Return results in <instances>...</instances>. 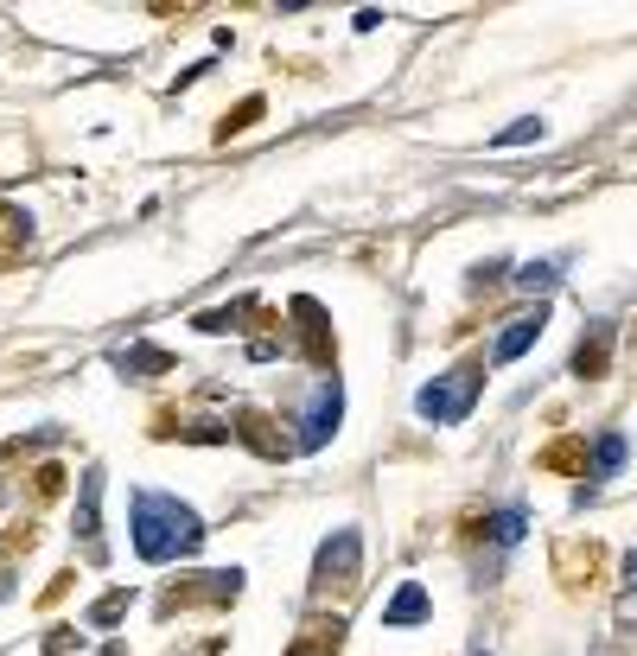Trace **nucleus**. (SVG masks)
Here are the masks:
<instances>
[{
    "label": "nucleus",
    "mask_w": 637,
    "mask_h": 656,
    "mask_svg": "<svg viewBox=\"0 0 637 656\" xmlns=\"http://www.w3.org/2000/svg\"><path fill=\"white\" fill-rule=\"evenodd\" d=\"M484 530H491V542H523V530H530V516H523V510H497V516H491V523H484Z\"/></svg>",
    "instance_id": "6ab92c4d"
},
{
    "label": "nucleus",
    "mask_w": 637,
    "mask_h": 656,
    "mask_svg": "<svg viewBox=\"0 0 637 656\" xmlns=\"http://www.w3.org/2000/svg\"><path fill=\"white\" fill-rule=\"evenodd\" d=\"M96 491H102V479L90 472L83 479V510H76V535H83V555L90 561H102V523H96Z\"/></svg>",
    "instance_id": "ddd939ff"
},
{
    "label": "nucleus",
    "mask_w": 637,
    "mask_h": 656,
    "mask_svg": "<svg viewBox=\"0 0 637 656\" xmlns=\"http://www.w3.org/2000/svg\"><path fill=\"white\" fill-rule=\"evenodd\" d=\"M236 593H243V574H236V567H217V574H178V581H166V593H160V612L236 606Z\"/></svg>",
    "instance_id": "20e7f679"
},
{
    "label": "nucleus",
    "mask_w": 637,
    "mask_h": 656,
    "mask_svg": "<svg viewBox=\"0 0 637 656\" xmlns=\"http://www.w3.org/2000/svg\"><path fill=\"white\" fill-rule=\"evenodd\" d=\"M606 363H612V326H593L581 338V351H574V377L599 382V377H606Z\"/></svg>",
    "instance_id": "f8f14e48"
},
{
    "label": "nucleus",
    "mask_w": 637,
    "mask_h": 656,
    "mask_svg": "<svg viewBox=\"0 0 637 656\" xmlns=\"http://www.w3.org/2000/svg\"><path fill=\"white\" fill-rule=\"evenodd\" d=\"M338 408H345V396H338V377H331V382H319V402H312V414H306L300 447H326V433L338 428Z\"/></svg>",
    "instance_id": "9d476101"
},
{
    "label": "nucleus",
    "mask_w": 637,
    "mask_h": 656,
    "mask_svg": "<svg viewBox=\"0 0 637 656\" xmlns=\"http://www.w3.org/2000/svg\"><path fill=\"white\" fill-rule=\"evenodd\" d=\"M122 612H127V593L115 586V593H102L96 606H90V625H96V632H109V625H122Z\"/></svg>",
    "instance_id": "412c9836"
},
{
    "label": "nucleus",
    "mask_w": 637,
    "mask_h": 656,
    "mask_svg": "<svg viewBox=\"0 0 637 656\" xmlns=\"http://www.w3.org/2000/svg\"><path fill=\"white\" fill-rule=\"evenodd\" d=\"M261 109H268L261 96H243V102H236V109L224 115V122H217V141H229V134H249V127L261 122Z\"/></svg>",
    "instance_id": "a211bd4d"
},
{
    "label": "nucleus",
    "mask_w": 637,
    "mask_h": 656,
    "mask_svg": "<svg viewBox=\"0 0 637 656\" xmlns=\"http://www.w3.org/2000/svg\"><path fill=\"white\" fill-rule=\"evenodd\" d=\"M115 363H122L127 377H173V370H178V357L173 351H153V345H134V351H122Z\"/></svg>",
    "instance_id": "4468645a"
},
{
    "label": "nucleus",
    "mask_w": 637,
    "mask_h": 656,
    "mask_svg": "<svg viewBox=\"0 0 637 656\" xmlns=\"http://www.w3.org/2000/svg\"><path fill=\"white\" fill-rule=\"evenodd\" d=\"M523 141H542V122H516L497 134V147H523Z\"/></svg>",
    "instance_id": "393cba45"
},
{
    "label": "nucleus",
    "mask_w": 637,
    "mask_h": 656,
    "mask_svg": "<svg viewBox=\"0 0 637 656\" xmlns=\"http://www.w3.org/2000/svg\"><path fill=\"white\" fill-rule=\"evenodd\" d=\"M25 249H32V217H25L20 204H0V268L20 262Z\"/></svg>",
    "instance_id": "9b49d317"
},
{
    "label": "nucleus",
    "mask_w": 637,
    "mask_h": 656,
    "mask_svg": "<svg viewBox=\"0 0 637 656\" xmlns=\"http://www.w3.org/2000/svg\"><path fill=\"white\" fill-rule=\"evenodd\" d=\"M198 542H204L198 510H185L178 498H160V491H141V498H134V549H141V561L198 555Z\"/></svg>",
    "instance_id": "f257e3e1"
},
{
    "label": "nucleus",
    "mask_w": 637,
    "mask_h": 656,
    "mask_svg": "<svg viewBox=\"0 0 637 656\" xmlns=\"http://www.w3.org/2000/svg\"><path fill=\"white\" fill-rule=\"evenodd\" d=\"M516 280H523L530 294H535V287L548 294V287H555V262H530V268H523V275H516Z\"/></svg>",
    "instance_id": "b1692460"
},
{
    "label": "nucleus",
    "mask_w": 637,
    "mask_h": 656,
    "mask_svg": "<svg viewBox=\"0 0 637 656\" xmlns=\"http://www.w3.org/2000/svg\"><path fill=\"white\" fill-rule=\"evenodd\" d=\"M428 593H421V586H402V593H395V599H389V606H382V625H421V618H428Z\"/></svg>",
    "instance_id": "dca6fc26"
},
{
    "label": "nucleus",
    "mask_w": 637,
    "mask_h": 656,
    "mask_svg": "<svg viewBox=\"0 0 637 656\" xmlns=\"http://www.w3.org/2000/svg\"><path fill=\"white\" fill-rule=\"evenodd\" d=\"M71 581H76V574H58V581H51L45 593H39V606H58V599H64V593H71Z\"/></svg>",
    "instance_id": "a878e982"
},
{
    "label": "nucleus",
    "mask_w": 637,
    "mask_h": 656,
    "mask_svg": "<svg viewBox=\"0 0 637 656\" xmlns=\"http://www.w3.org/2000/svg\"><path fill=\"white\" fill-rule=\"evenodd\" d=\"M555 567H561V581H567V593H593L599 574H606V549L599 542H561Z\"/></svg>",
    "instance_id": "423d86ee"
},
{
    "label": "nucleus",
    "mask_w": 637,
    "mask_h": 656,
    "mask_svg": "<svg viewBox=\"0 0 637 656\" xmlns=\"http://www.w3.org/2000/svg\"><path fill=\"white\" fill-rule=\"evenodd\" d=\"M631 586H637V567H631Z\"/></svg>",
    "instance_id": "cd10ccee"
},
{
    "label": "nucleus",
    "mask_w": 637,
    "mask_h": 656,
    "mask_svg": "<svg viewBox=\"0 0 637 656\" xmlns=\"http://www.w3.org/2000/svg\"><path fill=\"white\" fill-rule=\"evenodd\" d=\"M479 389H484V363H459V370H446V377H433L428 389L414 396V408L428 414L433 428H453V421H465V414H472Z\"/></svg>",
    "instance_id": "f03ea898"
},
{
    "label": "nucleus",
    "mask_w": 637,
    "mask_h": 656,
    "mask_svg": "<svg viewBox=\"0 0 637 656\" xmlns=\"http://www.w3.org/2000/svg\"><path fill=\"white\" fill-rule=\"evenodd\" d=\"M345 650V618H338V612H312V618H306L300 625V637H294V644H287V656H338Z\"/></svg>",
    "instance_id": "6e6552de"
},
{
    "label": "nucleus",
    "mask_w": 637,
    "mask_h": 656,
    "mask_svg": "<svg viewBox=\"0 0 637 656\" xmlns=\"http://www.w3.org/2000/svg\"><path fill=\"white\" fill-rule=\"evenodd\" d=\"M32 491H39V504H51V498L64 491V465H39V472H32Z\"/></svg>",
    "instance_id": "4be33fe9"
},
{
    "label": "nucleus",
    "mask_w": 637,
    "mask_h": 656,
    "mask_svg": "<svg viewBox=\"0 0 637 656\" xmlns=\"http://www.w3.org/2000/svg\"><path fill=\"white\" fill-rule=\"evenodd\" d=\"M542 326H548V306H535V312H516L497 338H491V363H516V357L530 351L535 338H542Z\"/></svg>",
    "instance_id": "0eeeda50"
},
{
    "label": "nucleus",
    "mask_w": 637,
    "mask_h": 656,
    "mask_svg": "<svg viewBox=\"0 0 637 656\" xmlns=\"http://www.w3.org/2000/svg\"><path fill=\"white\" fill-rule=\"evenodd\" d=\"M618 465H625V433H599V447H593V465H586V479H618Z\"/></svg>",
    "instance_id": "f3484780"
},
{
    "label": "nucleus",
    "mask_w": 637,
    "mask_h": 656,
    "mask_svg": "<svg viewBox=\"0 0 637 656\" xmlns=\"http://www.w3.org/2000/svg\"><path fill=\"white\" fill-rule=\"evenodd\" d=\"M7 593H13V555L0 549V599H7Z\"/></svg>",
    "instance_id": "bb28decb"
},
{
    "label": "nucleus",
    "mask_w": 637,
    "mask_h": 656,
    "mask_svg": "<svg viewBox=\"0 0 637 656\" xmlns=\"http://www.w3.org/2000/svg\"><path fill=\"white\" fill-rule=\"evenodd\" d=\"M0 549H7L13 561H20V555H32V549H39V523H32V516H20L13 530L0 535Z\"/></svg>",
    "instance_id": "aec40b11"
},
{
    "label": "nucleus",
    "mask_w": 637,
    "mask_h": 656,
    "mask_svg": "<svg viewBox=\"0 0 637 656\" xmlns=\"http://www.w3.org/2000/svg\"><path fill=\"white\" fill-rule=\"evenodd\" d=\"M294 319H300V351L312 370H331L338 363V338H331V319L319 300H294Z\"/></svg>",
    "instance_id": "39448f33"
},
{
    "label": "nucleus",
    "mask_w": 637,
    "mask_h": 656,
    "mask_svg": "<svg viewBox=\"0 0 637 656\" xmlns=\"http://www.w3.org/2000/svg\"><path fill=\"white\" fill-rule=\"evenodd\" d=\"M357 561H363V542H357V530H338L319 549V561H312V599L326 606V599H351L357 593Z\"/></svg>",
    "instance_id": "7ed1b4c3"
},
{
    "label": "nucleus",
    "mask_w": 637,
    "mask_h": 656,
    "mask_svg": "<svg viewBox=\"0 0 637 656\" xmlns=\"http://www.w3.org/2000/svg\"><path fill=\"white\" fill-rule=\"evenodd\" d=\"M535 465H542V472H581L586 479V440H555V447L535 453Z\"/></svg>",
    "instance_id": "2eb2a0df"
},
{
    "label": "nucleus",
    "mask_w": 637,
    "mask_h": 656,
    "mask_svg": "<svg viewBox=\"0 0 637 656\" xmlns=\"http://www.w3.org/2000/svg\"><path fill=\"white\" fill-rule=\"evenodd\" d=\"M236 440H243V447H255L261 459H287V453H294V440H287V433H275V421H268L261 408H243V414H236Z\"/></svg>",
    "instance_id": "1a4fd4ad"
},
{
    "label": "nucleus",
    "mask_w": 637,
    "mask_h": 656,
    "mask_svg": "<svg viewBox=\"0 0 637 656\" xmlns=\"http://www.w3.org/2000/svg\"><path fill=\"white\" fill-rule=\"evenodd\" d=\"M71 650H83V632H71V625H51L45 656H71Z\"/></svg>",
    "instance_id": "5701e85b"
}]
</instances>
